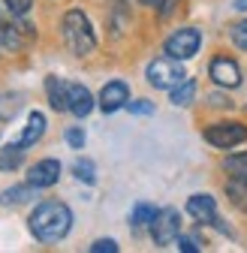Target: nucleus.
<instances>
[{
	"instance_id": "3",
	"label": "nucleus",
	"mask_w": 247,
	"mask_h": 253,
	"mask_svg": "<svg viewBox=\"0 0 247 253\" xmlns=\"http://www.w3.org/2000/svg\"><path fill=\"white\" fill-rule=\"evenodd\" d=\"M184 79H187V73H184V63L172 54L166 57H157L148 63V82L157 87V90H172L175 84H181Z\"/></svg>"
},
{
	"instance_id": "5",
	"label": "nucleus",
	"mask_w": 247,
	"mask_h": 253,
	"mask_svg": "<svg viewBox=\"0 0 247 253\" xmlns=\"http://www.w3.org/2000/svg\"><path fill=\"white\" fill-rule=\"evenodd\" d=\"M205 139L208 145L220 148V151H229L241 142H247V126L244 124H235V121H226V124H214L205 130Z\"/></svg>"
},
{
	"instance_id": "12",
	"label": "nucleus",
	"mask_w": 247,
	"mask_h": 253,
	"mask_svg": "<svg viewBox=\"0 0 247 253\" xmlns=\"http://www.w3.org/2000/svg\"><path fill=\"white\" fill-rule=\"evenodd\" d=\"M45 93H48V106L54 112L70 109V84L67 82H60L57 76H48L45 79Z\"/></svg>"
},
{
	"instance_id": "6",
	"label": "nucleus",
	"mask_w": 247,
	"mask_h": 253,
	"mask_svg": "<svg viewBox=\"0 0 247 253\" xmlns=\"http://www.w3.org/2000/svg\"><path fill=\"white\" fill-rule=\"evenodd\" d=\"M199 45H202V34L196 27H181L178 34H172L169 40H166V54H172V57H178V60H190L196 51H199Z\"/></svg>"
},
{
	"instance_id": "2",
	"label": "nucleus",
	"mask_w": 247,
	"mask_h": 253,
	"mask_svg": "<svg viewBox=\"0 0 247 253\" xmlns=\"http://www.w3.org/2000/svg\"><path fill=\"white\" fill-rule=\"evenodd\" d=\"M60 27H64V42L73 54L84 57L97 48V37H94V27H90L87 15L82 9H70L64 15V21H60Z\"/></svg>"
},
{
	"instance_id": "21",
	"label": "nucleus",
	"mask_w": 247,
	"mask_h": 253,
	"mask_svg": "<svg viewBox=\"0 0 247 253\" xmlns=\"http://www.w3.org/2000/svg\"><path fill=\"white\" fill-rule=\"evenodd\" d=\"M73 175H76L79 181H84V184H94V181H97V166L82 157V160L73 163Z\"/></svg>"
},
{
	"instance_id": "22",
	"label": "nucleus",
	"mask_w": 247,
	"mask_h": 253,
	"mask_svg": "<svg viewBox=\"0 0 247 253\" xmlns=\"http://www.w3.org/2000/svg\"><path fill=\"white\" fill-rule=\"evenodd\" d=\"M223 169H226L229 175H247V151L226 157V160H223Z\"/></svg>"
},
{
	"instance_id": "20",
	"label": "nucleus",
	"mask_w": 247,
	"mask_h": 253,
	"mask_svg": "<svg viewBox=\"0 0 247 253\" xmlns=\"http://www.w3.org/2000/svg\"><path fill=\"white\" fill-rule=\"evenodd\" d=\"M18 109H21V93H3V97H0V121L15 118Z\"/></svg>"
},
{
	"instance_id": "1",
	"label": "nucleus",
	"mask_w": 247,
	"mask_h": 253,
	"mask_svg": "<svg viewBox=\"0 0 247 253\" xmlns=\"http://www.w3.org/2000/svg\"><path fill=\"white\" fill-rule=\"evenodd\" d=\"M27 226H30V232H34L37 241L54 244V241H60V238H67V232L73 229V211H70V205L57 202V199L40 202V205L34 208V214H30Z\"/></svg>"
},
{
	"instance_id": "28",
	"label": "nucleus",
	"mask_w": 247,
	"mask_h": 253,
	"mask_svg": "<svg viewBox=\"0 0 247 253\" xmlns=\"http://www.w3.org/2000/svg\"><path fill=\"white\" fill-rule=\"evenodd\" d=\"M142 3H148V6H157V9H160V15H169V12L175 9V3H178V0H142Z\"/></svg>"
},
{
	"instance_id": "17",
	"label": "nucleus",
	"mask_w": 247,
	"mask_h": 253,
	"mask_svg": "<svg viewBox=\"0 0 247 253\" xmlns=\"http://www.w3.org/2000/svg\"><path fill=\"white\" fill-rule=\"evenodd\" d=\"M193 97H196V84L190 79H184L181 84L172 87V106H190Z\"/></svg>"
},
{
	"instance_id": "10",
	"label": "nucleus",
	"mask_w": 247,
	"mask_h": 253,
	"mask_svg": "<svg viewBox=\"0 0 247 253\" xmlns=\"http://www.w3.org/2000/svg\"><path fill=\"white\" fill-rule=\"evenodd\" d=\"M57 178H60V163L57 160H40V163L30 166V172H27V181L34 187H40V190L57 184Z\"/></svg>"
},
{
	"instance_id": "25",
	"label": "nucleus",
	"mask_w": 247,
	"mask_h": 253,
	"mask_svg": "<svg viewBox=\"0 0 247 253\" xmlns=\"http://www.w3.org/2000/svg\"><path fill=\"white\" fill-rule=\"evenodd\" d=\"M118 250V241L115 238H97L90 244V253H115Z\"/></svg>"
},
{
	"instance_id": "13",
	"label": "nucleus",
	"mask_w": 247,
	"mask_h": 253,
	"mask_svg": "<svg viewBox=\"0 0 247 253\" xmlns=\"http://www.w3.org/2000/svg\"><path fill=\"white\" fill-rule=\"evenodd\" d=\"M90 109H94V93L84 84H70V112L76 118H87Z\"/></svg>"
},
{
	"instance_id": "15",
	"label": "nucleus",
	"mask_w": 247,
	"mask_h": 253,
	"mask_svg": "<svg viewBox=\"0 0 247 253\" xmlns=\"http://www.w3.org/2000/svg\"><path fill=\"white\" fill-rule=\"evenodd\" d=\"M226 193L235 208L247 211V175H232V181L226 184Z\"/></svg>"
},
{
	"instance_id": "18",
	"label": "nucleus",
	"mask_w": 247,
	"mask_h": 253,
	"mask_svg": "<svg viewBox=\"0 0 247 253\" xmlns=\"http://www.w3.org/2000/svg\"><path fill=\"white\" fill-rule=\"evenodd\" d=\"M21 157H24V151L21 148H15L12 142L3 148V154H0V172H12V169H18L21 166Z\"/></svg>"
},
{
	"instance_id": "23",
	"label": "nucleus",
	"mask_w": 247,
	"mask_h": 253,
	"mask_svg": "<svg viewBox=\"0 0 247 253\" xmlns=\"http://www.w3.org/2000/svg\"><path fill=\"white\" fill-rule=\"evenodd\" d=\"M232 42L238 48H247V18H241L238 24H232Z\"/></svg>"
},
{
	"instance_id": "4",
	"label": "nucleus",
	"mask_w": 247,
	"mask_h": 253,
	"mask_svg": "<svg viewBox=\"0 0 247 253\" xmlns=\"http://www.w3.org/2000/svg\"><path fill=\"white\" fill-rule=\"evenodd\" d=\"M181 235V214L175 208H166V211H157V217L151 220V238L157 247H169L175 244Z\"/></svg>"
},
{
	"instance_id": "27",
	"label": "nucleus",
	"mask_w": 247,
	"mask_h": 253,
	"mask_svg": "<svg viewBox=\"0 0 247 253\" xmlns=\"http://www.w3.org/2000/svg\"><path fill=\"white\" fill-rule=\"evenodd\" d=\"M178 250H184V253H199L202 247H199V241L190 238V235H178Z\"/></svg>"
},
{
	"instance_id": "26",
	"label": "nucleus",
	"mask_w": 247,
	"mask_h": 253,
	"mask_svg": "<svg viewBox=\"0 0 247 253\" xmlns=\"http://www.w3.org/2000/svg\"><path fill=\"white\" fill-rule=\"evenodd\" d=\"M127 109H130V115H154V103H148V100H130Z\"/></svg>"
},
{
	"instance_id": "11",
	"label": "nucleus",
	"mask_w": 247,
	"mask_h": 253,
	"mask_svg": "<svg viewBox=\"0 0 247 253\" xmlns=\"http://www.w3.org/2000/svg\"><path fill=\"white\" fill-rule=\"evenodd\" d=\"M42 133H45V115H42V112H30L27 126L21 130V136H18L12 145H15V148H21V151H27L30 145H37V142L42 139Z\"/></svg>"
},
{
	"instance_id": "30",
	"label": "nucleus",
	"mask_w": 247,
	"mask_h": 253,
	"mask_svg": "<svg viewBox=\"0 0 247 253\" xmlns=\"http://www.w3.org/2000/svg\"><path fill=\"white\" fill-rule=\"evenodd\" d=\"M235 9L238 12H247V0H235Z\"/></svg>"
},
{
	"instance_id": "14",
	"label": "nucleus",
	"mask_w": 247,
	"mask_h": 253,
	"mask_svg": "<svg viewBox=\"0 0 247 253\" xmlns=\"http://www.w3.org/2000/svg\"><path fill=\"white\" fill-rule=\"evenodd\" d=\"M37 190L40 187H34V184H18V187H9V190H3L0 193V205H24V202H30L37 196Z\"/></svg>"
},
{
	"instance_id": "16",
	"label": "nucleus",
	"mask_w": 247,
	"mask_h": 253,
	"mask_svg": "<svg viewBox=\"0 0 247 253\" xmlns=\"http://www.w3.org/2000/svg\"><path fill=\"white\" fill-rule=\"evenodd\" d=\"M24 34H21V27L18 24H3L0 21V48H9V51H18L24 45Z\"/></svg>"
},
{
	"instance_id": "24",
	"label": "nucleus",
	"mask_w": 247,
	"mask_h": 253,
	"mask_svg": "<svg viewBox=\"0 0 247 253\" xmlns=\"http://www.w3.org/2000/svg\"><path fill=\"white\" fill-rule=\"evenodd\" d=\"M3 3H6V9L12 15H27L30 6H34V0H3Z\"/></svg>"
},
{
	"instance_id": "8",
	"label": "nucleus",
	"mask_w": 247,
	"mask_h": 253,
	"mask_svg": "<svg viewBox=\"0 0 247 253\" xmlns=\"http://www.w3.org/2000/svg\"><path fill=\"white\" fill-rule=\"evenodd\" d=\"M208 73H211L214 84H220V87H238L241 84V67L232 57H214Z\"/></svg>"
},
{
	"instance_id": "7",
	"label": "nucleus",
	"mask_w": 247,
	"mask_h": 253,
	"mask_svg": "<svg viewBox=\"0 0 247 253\" xmlns=\"http://www.w3.org/2000/svg\"><path fill=\"white\" fill-rule=\"evenodd\" d=\"M187 214H190L193 220H199V223H211V226H217L220 232L229 235V226H223L220 217H217V202H214V196H208V193L190 196V199H187Z\"/></svg>"
},
{
	"instance_id": "9",
	"label": "nucleus",
	"mask_w": 247,
	"mask_h": 253,
	"mask_svg": "<svg viewBox=\"0 0 247 253\" xmlns=\"http://www.w3.org/2000/svg\"><path fill=\"white\" fill-rule=\"evenodd\" d=\"M127 103H130V87L124 84V82H109L100 90V109L106 115H112L118 109H127Z\"/></svg>"
},
{
	"instance_id": "29",
	"label": "nucleus",
	"mask_w": 247,
	"mask_h": 253,
	"mask_svg": "<svg viewBox=\"0 0 247 253\" xmlns=\"http://www.w3.org/2000/svg\"><path fill=\"white\" fill-rule=\"evenodd\" d=\"M67 142H70V148H84V133L79 126H73V130H67Z\"/></svg>"
},
{
	"instance_id": "19",
	"label": "nucleus",
	"mask_w": 247,
	"mask_h": 253,
	"mask_svg": "<svg viewBox=\"0 0 247 253\" xmlns=\"http://www.w3.org/2000/svg\"><path fill=\"white\" fill-rule=\"evenodd\" d=\"M154 217H157V208L148 205V202H139V205L133 208V214H130L133 226H151V220H154Z\"/></svg>"
}]
</instances>
